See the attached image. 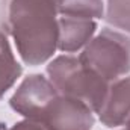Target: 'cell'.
<instances>
[{
	"instance_id": "cell-1",
	"label": "cell",
	"mask_w": 130,
	"mask_h": 130,
	"mask_svg": "<svg viewBox=\"0 0 130 130\" xmlns=\"http://www.w3.org/2000/svg\"><path fill=\"white\" fill-rule=\"evenodd\" d=\"M8 30L26 65L47 62L56 53L59 41L56 0H11Z\"/></svg>"
},
{
	"instance_id": "cell-2",
	"label": "cell",
	"mask_w": 130,
	"mask_h": 130,
	"mask_svg": "<svg viewBox=\"0 0 130 130\" xmlns=\"http://www.w3.org/2000/svg\"><path fill=\"white\" fill-rule=\"evenodd\" d=\"M45 73L59 94L83 101L95 113L100 110L109 82L88 68L79 56L61 55L48 62Z\"/></svg>"
},
{
	"instance_id": "cell-3",
	"label": "cell",
	"mask_w": 130,
	"mask_h": 130,
	"mask_svg": "<svg viewBox=\"0 0 130 130\" xmlns=\"http://www.w3.org/2000/svg\"><path fill=\"white\" fill-rule=\"evenodd\" d=\"M79 59L106 82L118 80L130 73V36L104 27L85 45Z\"/></svg>"
},
{
	"instance_id": "cell-4",
	"label": "cell",
	"mask_w": 130,
	"mask_h": 130,
	"mask_svg": "<svg viewBox=\"0 0 130 130\" xmlns=\"http://www.w3.org/2000/svg\"><path fill=\"white\" fill-rule=\"evenodd\" d=\"M94 113L83 101L58 92L42 107L36 121L50 130H91L95 123Z\"/></svg>"
},
{
	"instance_id": "cell-5",
	"label": "cell",
	"mask_w": 130,
	"mask_h": 130,
	"mask_svg": "<svg viewBox=\"0 0 130 130\" xmlns=\"http://www.w3.org/2000/svg\"><path fill=\"white\" fill-rule=\"evenodd\" d=\"M56 94L58 89L48 77L42 74H30L18 85L9 100V104L23 118L36 120L42 107Z\"/></svg>"
},
{
	"instance_id": "cell-6",
	"label": "cell",
	"mask_w": 130,
	"mask_h": 130,
	"mask_svg": "<svg viewBox=\"0 0 130 130\" xmlns=\"http://www.w3.org/2000/svg\"><path fill=\"white\" fill-rule=\"evenodd\" d=\"M98 120L109 129H120L130 118V76L109 83L104 101L97 112Z\"/></svg>"
},
{
	"instance_id": "cell-7",
	"label": "cell",
	"mask_w": 130,
	"mask_h": 130,
	"mask_svg": "<svg viewBox=\"0 0 130 130\" xmlns=\"http://www.w3.org/2000/svg\"><path fill=\"white\" fill-rule=\"evenodd\" d=\"M97 21L83 17L59 15V41L58 50L62 53H76L94 38Z\"/></svg>"
},
{
	"instance_id": "cell-8",
	"label": "cell",
	"mask_w": 130,
	"mask_h": 130,
	"mask_svg": "<svg viewBox=\"0 0 130 130\" xmlns=\"http://www.w3.org/2000/svg\"><path fill=\"white\" fill-rule=\"evenodd\" d=\"M23 73L5 32L0 29V100L15 85Z\"/></svg>"
},
{
	"instance_id": "cell-9",
	"label": "cell",
	"mask_w": 130,
	"mask_h": 130,
	"mask_svg": "<svg viewBox=\"0 0 130 130\" xmlns=\"http://www.w3.org/2000/svg\"><path fill=\"white\" fill-rule=\"evenodd\" d=\"M59 15L83 17L91 20H100L104 17L103 0H56Z\"/></svg>"
},
{
	"instance_id": "cell-10",
	"label": "cell",
	"mask_w": 130,
	"mask_h": 130,
	"mask_svg": "<svg viewBox=\"0 0 130 130\" xmlns=\"http://www.w3.org/2000/svg\"><path fill=\"white\" fill-rule=\"evenodd\" d=\"M103 18L109 26L130 33V0H107Z\"/></svg>"
},
{
	"instance_id": "cell-11",
	"label": "cell",
	"mask_w": 130,
	"mask_h": 130,
	"mask_svg": "<svg viewBox=\"0 0 130 130\" xmlns=\"http://www.w3.org/2000/svg\"><path fill=\"white\" fill-rule=\"evenodd\" d=\"M8 130H50L45 124H42L41 121L36 120H29V118H23L21 121L15 123L12 127Z\"/></svg>"
},
{
	"instance_id": "cell-12",
	"label": "cell",
	"mask_w": 130,
	"mask_h": 130,
	"mask_svg": "<svg viewBox=\"0 0 130 130\" xmlns=\"http://www.w3.org/2000/svg\"><path fill=\"white\" fill-rule=\"evenodd\" d=\"M123 127H127V129H130V118L127 120V121H126V124H124Z\"/></svg>"
},
{
	"instance_id": "cell-13",
	"label": "cell",
	"mask_w": 130,
	"mask_h": 130,
	"mask_svg": "<svg viewBox=\"0 0 130 130\" xmlns=\"http://www.w3.org/2000/svg\"><path fill=\"white\" fill-rule=\"evenodd\" d=\"M117 130H130V129H127V127H121V129H117Z\"/></svg>"
},
{
	"instance_id": "cell-14",
	"label": "cell",
	"mask_w": 130,
	"mask_h": 130,
	"mask_svg": "<svg viewBox=\"0 0 130 130\" xmlns=\"http://www.w3.org/2000/svg\"><path fill=\"white\" fill-rule=\"evenodd\" d=\"M0 130H2V127H0Z\"/></svg>"
}]
</instances>
